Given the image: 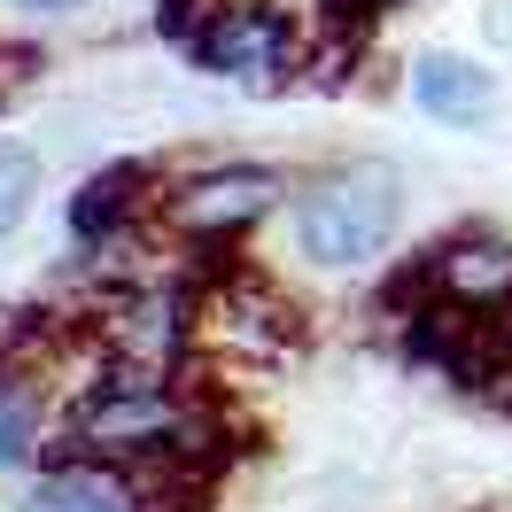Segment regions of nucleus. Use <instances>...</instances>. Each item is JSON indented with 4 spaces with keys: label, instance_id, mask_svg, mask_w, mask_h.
<instances>
[{
    "label": "nucleus",
    "instance_id": "f257e3e1",
    "mask_svg": "<svg viewBox=\"0 0 512 512\" xmlns=\"http://www.w3.org/2000/svg\"><path fill=\"white\" fill-rule=\"evenodd\" d=\"M63 443L86 450V458H117V466H210L233 435L210 396L194 388H171V381H140V373H109L101 365L94 381L70 396L63 412Z\"/></svg>",
    "mask_w": 512,
    "mask_h": 512
},
{
    "label": "nucleus",
    "instance_id": "f03ea898",
    "mask_svg": "<svg viewBox=\"0 0 512 512\" xmlns=\"http://www.w3.org/2000/svg\"><path fill=\"white\" fill-rule=\"evenodd\" d=\"M295 256L319 272H357L396 241L404 225V179L388 163H334L319 179H303V194L288 202Z\"/></svg>",
    "mask_w": 512,
    "mask_h": 512
},
{
    "label": "nucleus",
    "instance_id": "7ed1b4c3",
    "mask_svg": "<svg viewBox=\"0 0 512 512\" xmlns=\"http://www.w3.org/2000/svg\"><path fill=\"white\" fill-rule=\"evenodd\" d=\"M194 311L202 288L187 280H132L94 311V334L109 350V373H140V381H171L194 342Z\"/></svg>",
    "mask_w": 512,
    "mask_h": 512
},
{
    "label": "nucleus",
    "instance_id": "20e7f679",
    "mask_svg": "<svg viewBox=\"0 0 512 512\" xmlns=\"http://www.w3.org/2000/svg\"><path fill=\"white\" fill-rule=\"evenodd\" d=\"M187 55L210 70V78L241 86V94H280V86H295L303 32H295L288 8H272V0H225L218 16L194 32Z\"/></svg>",
    "mask_w": 512,
    "mask_h": 512
},
{
    "label": "nucleus",
    "instance_id": "39448f33",
    "mask_svg": "<svg viewBox=\"0 0 512 512\" xmlns=\"http://www.w3.org/2000/svg\"><path fill=\"white\" fill-rule=\"evenodd\" d=\"M280 194H288L280 171H264V163H218V171H194V179H179L163 194V225L179 241H194L202 256H225L249 225H264L280 210Z\"/></svg>",
    "mask_w": 512,
    "mask_h": 512
},
{
    "label": "nucleus",
    "instance_id": "423d86ee",
    "mask_svg": "<svg viewBox=\"0 0 512 512\" xmlns=\"http://www.w3.org/2000/svg\"><path fill=\"white\" fill-rule=\"evenodd\" d=\"M419 280H427V303L443 311H466V319H497L512 311V241L489 233V225H466L419 256Z\"/></svg>",
    "mask_w": 512,
    "mask_h": 512
},
{
    "label": "nucleus",
    "instance_id": "0eeeda50",
    "mask_svg": "<svg viewBox=\"0 0 512 512\" xmlns=\"http://www.w3.org/2000/svg\"><path fill=\"white\" fill-rule=\"evenodd\" d=\"M194 326L210 334V342H233V350H256V357H280L303 342V319H295V303L272 280H256L241 264H218V280L202 288V311Z\"/></svg>",
    "mask_w": 512,
    "mask_h": 512
},
{
    "label": "nucleus",
    "instance_id": "6e6552de",
    "mask_svg": "<svg viewBox=\"0 0 512 512\" xmlns=\"http://www.w3.org/2000/svg\"><path fill=\"white\" fill-rule=\"evenodd\" d=\"M163 171L148 156H125V163H101L86 187L70 194V241L78 249H117L132 241L148 218H163Z\"/></svg>",
    "mask_w": 512,
    "mask_h": 512
},
{
    "label": "nucleus",
    "instance_id": "1a4fd4ad",
    "mask_svg": "<svg viewBox=\"0 0 512 512\" xmlns=\"http://www.w3.org/2000/svg\"><path fill=\"white\" fill-rule=\"evenodd\" d=\"M16 512H148V481H140V466L63 450V458H47V474L24 489Z\"/></svg>",
    "mask_w": 512,
    "mask_h": 512
},
{
    "label": "nucleus",
    "instance_id": "9d476101",
    "mask_svg": "<svg viewBox=\"0 0 512 512\" xmlns=\"http://www.w3.org/2000/svg\"><path fill=\"white\" fill-rule=\"evenodd\" d=\"M412 101L435 117V125H481L489 117V101H497V70L474 63V55H458V47H427L412 63Z\"/></svg>",
    "mask_w": 512,
    "mask_h": 512
},
{
    "label": "nucleus",
    "instance_id": "9b49d317",
    "mask_svg": "<svg viewBox=\"0 0 512 512\" xmlns=\"http://www.w3.org/2000/svg\"><path fill=\"white\" fill-rule=\"evenodd\" d=\"M39 435H47V396H39V381L16 373V365H0V474L32 466Z\"/></svg>",
    "mask_w": 512,
    "mask_h": 512
},
{
    "label": "nucleus",
    "instance_id": "f8f14e48",
    "mask_svg": "<svg viewBox=\"0 0 512 512\" xmlns=\"http://www.w3.org/2000/svg\"><path fill=\"white\" fill-rule=\"evenodd\" d=\"M32 202H39V156L24 140H0V241L32 218Z\"/></svg>",
    "mask_w": 512,
    "mask_h": 512
},
{
    "label": "nucleus",
    "instance_id": "ddd939ff",
    "mask_svg": "<svg viewBox=\"0 0 512 512\" xmlns=\"http://www.w3.org/2000/svg\"><path fill=\"white\" fill-rule=\"evenodd\" d=\"M16 8H32V16H70V8H86V0H16Z\"/></svg>",
    "mask_w": 512,
    "mask_h": 512
},
{
    "label": "nucleus",
    "instance_id": "4468645a",
    "mask_svg": "<svg viewBox=\"0 0 512 512\" xmlns=\"http://www.w3.org/2000/svg\"><path fill=\"white\" fill-rule=\"evenodd\" d=\"M381 8H388V0H381Z\"/></svg>",
    "mask_w": 512,
    "mask_h": 512
}]
</instances>
